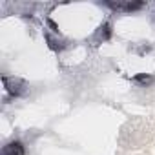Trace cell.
<instances>
[{
	"label": "cell",
	"mask_w": 155,
	"mask_h": 155,
	"mask_svg": "<svg viewBox=\"0 0 155 155\" xmlns=\"http://www.w3.org/2000/svg\"><path fill=\"white\" fill-rule=\"evenodd\" d=\"M135 82H139V84H142V86H146V84H151L153 82V77H150V75H137L135 77Z\"/></svg>",
	"instance_id": "8992f818"
},
{
	"label": "cell",
	"mask_w": 155,
	"mask_h": 155,
	"mask_svg": "<svg viewBox=\"0 0 155 155\" xmlns=\"http://www.w3.org/2000/svg\"><path fill=\"white\" fill-rule=\"evenodd\" d=\"M110 35H111V26L106 22V24H102L97 31H95V35H93V38H91V42L97 46V44H102V42H106L108 38H110Z\"/></svg>",
	"instance_id": "277c9868"
},
{
	"label": "cell",
	"mask_w": 155,
	"mask_h": 155,
	"mask_svg": "<svg viewBox=\"0 0 155 155\" xmlns=\"http://www.w3.org/2000/svg\"><path fill=\"white\" fill-rule=\"evenodd\" d=\"M2 155H24V146L18 140H13L2 148Z\"/></svg>",
	"instance_id": "5b68a950"
},
{
	"label": "cell",
	"mask_w": 155,
	"mask_h": 155,
	"mask_svg": "<svg viewBox=\"0 0 155 155\" xmlns=\"http://www.w3.org/2000/svg\"><path fill=\"white\" fill-rule=\"evenodd\" d=\"M46 40H48V46H49L51 49L60 51V49L66 48V40L58 35V31H48V33H46Z\"/></svg>",
	"instance_id": "3957f363"
},
{
	"label": "cell",
	"mask_w": 155,
	"mask_h": 155,
	"mask_svg": "<svg viewBox=\"0 0 155 155\" xmlns=\"http://www.w3.org/2000/svg\"><path fill=\"white\" fill-rule=\"evenodd\" d=\"M108 8L115 9V11H122V13H130V11H137L139 8H142L140 2H108Z\"/></svg>",
	"instance_id": "7a4b0ae2"
},
{
	"label": "cell",
	"mask_w": 155,
	"mask_h": 155,
	"mask_svg": "<svg viewBox=\"0 0 155 155\" xmlns=\"http://www.w3.org/2000/svg\"><path fill=\"white\" fill-rule=\"evenodd\" d=\"M4 88L9 95L13 97H20V95H26L28 91V84L22 81V79H17V77H4Z\"/></svg>",
	"instance_id": "6da1fadb"
}]
</instances>
